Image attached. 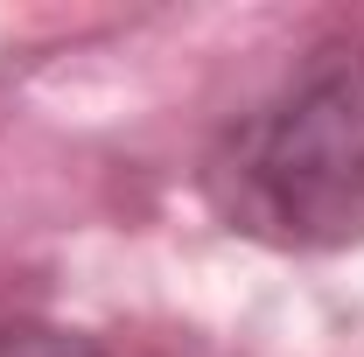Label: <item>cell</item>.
<instances>
[{"label":"cell","mask_w":364,"mask_h":357,"mask_svg":"<svg viewBox=\"0 0 364 357\" xmlns=\"http://www.w3.org/2000/svg\"><path fill=\"white\" fill-rule=\"evenodd\" d=\"M0 357H105L91 336L63 322H28V315H0Z\"/></svg>","instance_id":"cell-2"},{"label":"cell","mask_w":364,"mask_h":357,"mask_svg":"<svg viewBox=\"0 0 364 357\" xmlns=\"http://www.w3.org/2000/svg\"><path fill=\"white\" fill-rule=\"evenodd\" d=\"M210 211L273 252L364 238V43L329 36L231 119L203 161Z\"/></svg>","instance_id":"cell-1"}]
</instances>
